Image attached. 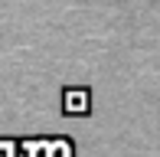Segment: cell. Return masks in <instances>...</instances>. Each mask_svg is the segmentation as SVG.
<instances>
[{
    "label": "cell",
    "instance_id": "1",
    "mask_svg": "<svg viewBox=\"0 0 160 157\" xmlns=\"http://www.w3.org/2000/svg\"><path fill=\"white\" fill-rule=\"evenodd\" d=\"M88 108V95H82V92H69L65 95V111H72V115H78V111Z\"/></svg>",
    "mask_w": 160,
    "mask_h": 157
}]
</instances>
